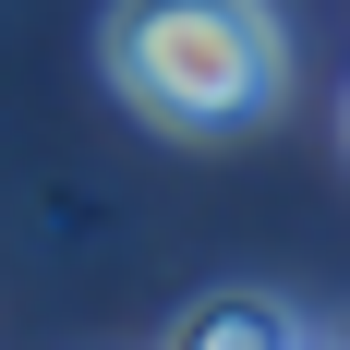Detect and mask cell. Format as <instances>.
<instances>
[{
  "label": "cell",
  "mask_w": 350,
  "mask_h": 350,
  "mask_svg": "<svg viewBox=\"0 0 350 350\" xmlns=\"http://www.w3.org/2000/svg\"><path fill=\"white\" fill-rule=\"evenodd\" d=\"M109 85L157 133H254L290 97V25L266 0H109Z\"/></svg>",
  "instance_id": "obj_1"
},
{
  "label": "cell",
  "mask_w": 350,
  "mask_h": 350,
  "mask_svg": "<svg viewBox=\"0 0 350 350\" xmlns=\"http://www.w3.org/2000/svg\"><path fill=\"white\" fill-rule=\"evenodd\" d=\"M181 350H242V338H302V314L290 302H254V290H230V302H193V314H170Z\"/></svg>",
  "instance_id": "obj_2"
}]
</instances>
